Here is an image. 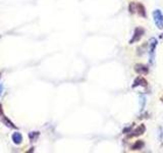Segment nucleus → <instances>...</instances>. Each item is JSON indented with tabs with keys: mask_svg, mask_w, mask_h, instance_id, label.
<instances>
[{
	"mask_svg": "<svg viewBox=\"0 0 163 153\" xmlns=\"http://www.w3.org/2000/svg\"><path fill=\"white\" fill-rule=\"evenodd\" d=\"M153 18H154V22H155L157 28L163 29V13H162L161 10H159V9L154 10Z\"/></svg>",
	"mask_w": 163,
	"mask_h": 153,
	"instance_id": "obj_1",
	"label": "nucleus"
},
{
	"mask_svg": "<svg viewBox=\"0 0 163 153\" xmlns=\"http://www.w3.org/2000/svg\"><path fill=\"white\" fill-rule=\"evenodd\" d=\"M144 33H145V31H144V29H142V28H137L135 30V34H134V37L132 38V40L129 41V43L131 44H133L134 42H137V41H139L140 39L142 38V36L144 35Z\"/></svg>",
	"mask_w": 163,
	"mask_h": 153,
	"instance_id": "obj_2",
	"label": "nucleus"
},
{
	"mask_svg": "<svg viewBox=\"0 0 163 153\" xmlns=\"http://www.w3.org/2000/svg\"><path fill=\"white\" fill-rule=\"evenodd\" d=\"M135 71L137 72L138 74H140V75H146V74H148L149 69H148V67H146V65H136L135 67Z\"/></svg>",
	"mask_w": 163,
	"mask_h": 153,
	"instance_id": "obj_3",
	"label": "nucleus"
},
{
	"mask_svg": "<svg viewBox=\"0 0 163 153\" xmlns=\"http://www.w3.org/2000/svg\"><path fill=\"white\" fill-rule=\"evenodd\" d=\"M11 139H12V141H13L14 144L18 145V144H20L22 142V134L20 133L15 132V133H13L11 135Z\"/></svg>",
	"mask_w": 163,
	"mask_h": 153,
	"instance_id": "obj_4",
	"label": "nucleus"
},
{
	"mask_svg": "<svg viewBox=\"0 0 163 153\" xmlns=\"http://www.w3.org/2000/svg\"><path fill=\"white\" fill-rule=\"evenodd\" d=\"M137 86L146 87L147 86V81H146L144 78H142V76H139V78L136 79L135 82H134V85H133V87H137Z\"/></svg>",
	"mask_w": 163,
	"mask_h": 153,
	"instance_id": "obj_5",
	"label": "nucleus"
},
{
	"mask_svg": "<svg viewBox=\"0 0 163 153\" xmlns=\"http://www.w3.org/2000/svg\"><path fill=\"white\" fill-rule=\"evenodd\" d=\"M145 132V126L144 125H142V126H140L139 128H138L137 130H135L134 131V134L132 136H139V135H142V134Z\"/></svg>",
	"mask_w": 163,
	"mask_h": 153,
	"instance_id": "obj_6",
	"label": "nucleus"
},
{
	"mask_svg": "<svg viewBox=\"0 0 163 153\" xmlns=\"http://www.w3.org/2000/svg\"><path fill=\"white\" fill-rule=\"evenodd\" d=\"M137 12L140 13L142 16H146V11H145V7H144L142 4H137Z\"/></svg>",
	"mask_w": 163,
	"mask_h": 153,
	"instance_id": "obj_7",
	"label": "nucleus"
},
{
	"mask_svg": "<svg viewBox=\"0 0 163 153\" xmlns=\"http://www.w3.org/2000/svg\"><path fill=\"white\" fill-rule=\"evenodd\" d=\"M143 145H144L143 142L139 141L137 144H135V145L133 146V149H134V150H135V149H140V148H142V146H143Z\"/></svg>",
	"mask_w": 163,
	"mask_h": 153,
	"instance_id": "obj_8",
	"label": "nucleus"
},
{
	"mask_svg": "<svg viewBox=\"0 0 163 153\" xmlns=\"http://www.w3.org/2000/svg\"><path fill=\"white\" fill-rule=\"evenodd\" d=\"M2 92H3V85L0 84V96H1Z\"/></svg>",
	"mask_w": 163,
	"mask_h": 153,
	"instance_id": "obj_9",
	"label": "nucleus"
},
{
	"mask_svg": "<svg viewBox=\"0 0 163 153\" xmlns=\"http://www.w3.org/2000/svg\"><path fill=\"white\" fill-rule=\"evenodd\" d=\"M2 114V105L0 104V115Z\"/></svg>",
	"mask_w": 163,
	"mask_h": 153,
	"instance_id": "obj_10",
	"label": "nucleus"
}]
</instances>
